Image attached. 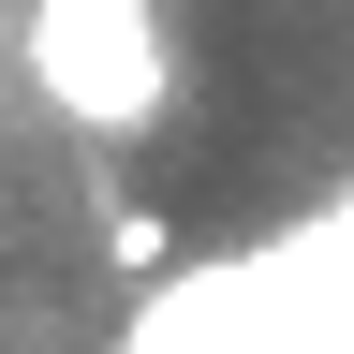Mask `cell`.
Instances as JSON below:
<instances>
[{
	"mask_svg": "<svg viewBox=\"0 0 354 354\" xmlns=\"http://www.w3.org/2000/svg\"><path fill=\"white\" fill-rule=\"evenodd\" d=\"M15 74L59 104L74 133H148L177 104V59H162V0H30L15 15Z\"/></svg>",
	"mask_w": 354,
	"mask_h": 354,
	"instance_id": "obj_1",
	"label": "cell"
},
{
	"mask_svg": "<svg viewBox=\"0 0 354 354\" xmlns=\"http://www.w3.org/2000/svg\"><path fill=\"white\" fill-rule=\"evenodd\" d=\"M162 251H177V236H162V221H148V207H118V221H104V266H118V281H148V266H162Z\"/></svg>",
	"mask_w": 354,
	"mask_h": 354,
	"instance_id": "obj_2",
	"label": "cell"
}]
</instances>
